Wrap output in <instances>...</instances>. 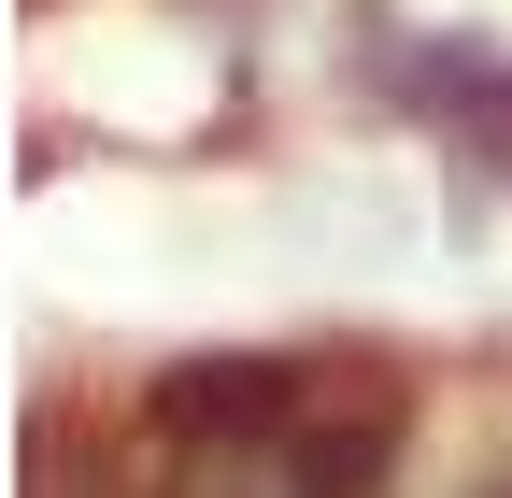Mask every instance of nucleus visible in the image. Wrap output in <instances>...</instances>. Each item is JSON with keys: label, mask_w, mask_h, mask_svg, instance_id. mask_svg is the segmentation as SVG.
<instances>
[{"label": "nucleus", "mask_w": 512, "mask_h": 498, "mask_svg": "<svg viewBox=\"0 0 512 498\" xmlns=\"http://www.w3.org/2000/svg\"><path fill=\"white\" fill-rule=\"evenodd\" d=\"M399 86H413V114L470 129L484 171H512V57H484V43H413V57H399Z\"/></svg>", "instance_id": "nucleus-1"}]
</instances>
